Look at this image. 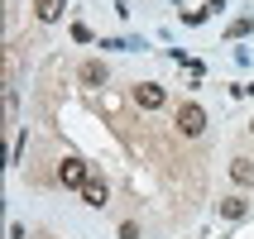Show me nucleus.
<instances>
[{"instance_id":"f257e3e1","label":"nucleus","mask_w":254,"mask_h":239,"mask_svg":"<svg viewBox=\"0 0 254 239\" xmlns=\"http://www.w3.org/2000/svg\"><path fill=\"white\" fill-rule=\"evenodd\" d=\"M178 129H183L187 139H197L201 129H206V110H201V105H183V110H178Z\"/></svg>"},{"instance_id":"f03ea898","label":"nucleus","mask_w":254,"mask_h":239,"mask_svg":"<svg viewBox=\"0 0 254 239\" xmlns=\"http://www.w3.org/2000/svg\"><path fill=\"white\" fill-rule=\"evenodd\" d=\"M58 177H63V187H86V163H77V158H67V163L58 168Z\"/></svg>"},{"instance_id":"7ed1b4c3","label":"nucleus","mask_w":254,"mask_h":239,"mask_svg":"<svg viewBox=\"0 0 254 239\" xmlns=\"http://www.w3.org/2000/svg\"><path fill=\"white\" fill-rule=\"evenodd\" d=\"M134 100H139L144 110H158V105H163V100H168V96H163V86H154V82H144L139 91H134Z\"/></svg>"},{"instance_id":"20e7f679","label":"nucleus","mask_w":254,"mask_h":239,"mask_svg":"<svg viewBox=\"0 0 254 239\" xmlns=\"http://www.w3.org/2000/svg\"><path fill=\"white\" fill-rule=\"evenodd\" d=\"M34 14L43 24H53V19H63V0H34Z\"/></svg>"},{"instance_id":"39448f33","label":"nucleus","mask_w":254,"mask_h":239,"mask_svg":"<svg viewBox=\"0 0 254 239\" xmlns=\"http://www.w3.org/2000/svg\"><path fill=\"white\" fill-rule=\"evenodd\" d=\"M82 196H86V206H106V182H86Z\"/></svg>"},{"instance_id":"423d86ee","label":"nucleus","mask_w":254,"mask_h":239,"mask_svg":"<svg viewBox=\"0 0 254 239\" xmlns=\"http://www.w3.org/2000/svg\"><path fill=\"white\" fill-rule=\"evenodd\" d=\"M82 82L86 86H106V67H101V62H86V67H82Z\"/></svg>"},{"instance_id":"0eeeda50","label":"nucleus","mask_w":254,"mask_h":239,"mask_svg":"<svg viewBox=\"0 0 254 239\" xmlns=\"http://www.w3.org/2000/svg\"><path fill=\"white\" fill-rule=\"evenodd\" d=\"M221 215H230V220H240V215H245V201H240V196L221 201Z\"/></svg>"},{"instance_id":"6e6552de","label":"nucleus","mask_w":254,"mask_h":239,"mask_svg":"<svg viewBox=\"0 0 254 239\" xmlns=\"http://www.w3.org/2000/svg\"><path fill=\"white\" fill-rule=\"evenodd\" d=\"M230 177H235V182H245V187H250V182H254V168H250V163H235V168H230Z\"/></svg>"},{"instance_id":"1a4fd4ad","label":"nucleus","mask_w":254,"mask_h":239,"mask_svg":"<svg viewBox=\"0 0 254 239\" xmlns=\"http://www.w3.org/2000/svg\"><path fill=\"white\" fill-rule=\"evenodd\" d=\"M254 29V19H235V24H230V39H240V34H250Z\"/></svg>"},{"instance_id":"9d476101","label":"nucleus","mask_w":254,"mask_h":239,"mask_svg":"<svg viewBox=\"0 0 254 239\" xmlns=\"http://www.w3.org/2000/svg\"><path fill=\"white\" fill-rule=\"evenodd\" d=\"M120 239H139V225H129V220H125V225H120Z\"/></svg>"}]
</instances>
